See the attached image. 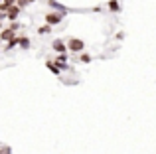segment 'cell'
Here are the masks:
<instances>
[{
  "label": "cell",
  "mask_w": 156,
  "mask_h": 154,
  "mask_svg": "<svg viewBox=\"0 0 156 154\" xmlns=\"http://www.w3.org/2000/svg\"><path fill=\"white\" fill-rule=\"evenodd\" d=\"M63 16L65 14H61V12H48V14L46 16H44V20H46V24H48V26H59V24L61 22H63Z\"/></svg>",
  "instance_id": "6da1fadb"
},
{
  "label": "cell",
  "mask_w": 156,
  "mask_h": 154,
  "mask_svg": "<svg viewBox=\"0 0 156 154\" xmlns=\"http://www.w3.org/2000/svg\"><path fill=\"white\" fill-rule=\"evenodd\" d=\"M85 50V42L79 38H69L67 40V51H73V54H79V51Z\"/></svg>",
  "instance_id": "7a4b0ae2"
},
{
  "label": "cell",
  "mask_w": 156,
  "mask_h": 154,
  "mask_svg": "<svg viewBox=\"0 0 156 154\" xmlns=\"http://www.w3.org/2000/svg\"><path fill=\"white\" fill-rule=\"evenodd\" d=\"M51 50H53V51H57V55H59V54H67V44H65L63 40L55 38V40L51 42Z\"/></svg>",
  "instance_id": "3957f363"
},
{
  "label": "cell",
  "mask_w": 156,
  "mask_h": 154,
  "mask_svg": "<svg viewBox=\"0 0 156 154\" xmlns=\"http://www.w3.org/2000/svg\"><path fill=\"white\" fill-rule=\"evenodd\" d=\"M16 36H18V34H16V32H12L10 28H4V30L0 32V42H6V44H8L10 40H14Z\"/></svg>",
  "instance_id": "277c9868"
},
{
  "label": "cell",
  "mask_w": 156,
  "mask_h": 154,
  "mask_svg": "<svg viewBox=\"0 0 156 154\" xmlns=\"http://www.w3.org/2000/svg\"><path fill=\"white\" fill-rule=\"evenodd\" d=\"M48 4L53 8V12H61V14H67V12H69V8H65L63 4H59L57 0H48Z\"/></svg>",
  "instance_id": "5b68a950"
},
{
  "label": "cell",
  "mask_w": 156,
  "mask_h": 154,
  "mask_svg": "<svg viewBox=\"0 0 156 154\" xmlns=\"http://www.w3.org/2000/svg\"><path fill=\"white\" fill-rule=\"evenodd\" d=\"M20 12H22V10H20L18 6H12L10 10L6 12V20H10V22H16V20H18V16H20Z\"/></svg>",
  "instance_id": "8992f818"
},
{
  "label": "cell",
  "mask_w": 156,
  "mask_h": 154,
  "mask_svg": "<svg viewBox=\"0 0 156 154\" xmlns=\"http://www.w3.org/2000/svg\"><path fill=\"white\" fill-rule=\"evenodd\" d=\"M18 46H20V50H30V46H32L30 38L28 36H18Z\"/></svg>",
  "instance_id": "52a82bcc"
},
{
  "label": "cell",
  "mask_w": 156,
  "mask_h": 154,
  "mask_svg": "<svg viewBox=\"0 0 156 154\" xmlns=\"http://www.w3.org/2000/svg\"><path fill=\"white\" fill-rule=\"evenodd\" d=\"M12 6H16V0H2V2H0V12H2V14H6Z\"/></svg>",
  "instance_id": "ba28073f"
},
{
  "label": "cell",
  "mask_w": 156,
  "mask_h": 154,
  "mask_svg": "<svg viewBox=\"0 0 156 154\" xmlns=\"http://www.w3.org/2000/svg\"><path fill=\"white\" fill-rule=\"evenodd\" d=\"M107 8H109L113 14H119V12H121V4H119V0H109V2H107Z\"/></svg>",
  "instance_id": "9c48e42d"
},
{
  "label": "cell",
  "mask_w": 156,
  "mask_h": 154,
  "mask_svg": "<svg viewBox=\"0 0 156 154\" xmlns=\"http://www.w3.org/2000/svg\"><path fill=\"white\" fill-rule=\"evenodd\" d=\"M46 67L51 71L53 75H59V73H61V71H59V67L55 65V61H53V59H48V61H46Z\"/></svg>",
  "instance_id": "30bf717a"
},
{
  "label": "cell",
  "mask_w": 156,
  "mask_h": 154,
  "mask_svg": "<svg viewBox=\"0 0 156 154\" xmlns=\"http://www.w3.org/2000/svg\"><path fill=\"white\" fill-rule=\"evenodd\" d=\"M16 46H18V36H16L14 40H10V42L6 44V47H4V51H10L12 47H16Z\"/></svg>",
  "instance_id": "8fae6325"
},
{
  "label": "cell",
  "mask_w": 156,
  "mask_h": 154,
  "mask_svg": "<svg viewBox=\"0 0 156 154\" xmlns=\"http://www.w3.org/2000/svg\"><path fill=\"white\" fill-rule=\"evenodd\" d=\"M50 32H51V26H48V24H46V26H40V28H38V34H40V36L50 34Z\"/></svg>",
  "instance_id": "7c38bea8"
},
{
  "label": "cell",
  "mask_w": 156,
  "mask_h": 154,
  "mask_svg": "<svg viewBox=\"0 0 156 154\" xmlns=\"http://www.w3.org/2000/svg\"><path fill=\"white\" fill-rule=\"evenodd\" d=\"M53 61H55V63H67V54H59Z\"/></svg>",
  "instance_id": "4fadbf2b"
},
{
  "label": "cell",
  "mask_w": 156,
  "mask_h": 154,
  "mask_svg": "<svg viewBox=\"0 0 156 154\" xmlns=\"http://www.w3.org/2000/svg\"><path fill=\"white\" fill-rule=\"evenodd\" d=\"M28 4H30L28 0H16V6H18L20 10H24V8H28Z\"/></svg>",
  "instance_id": "5bb4252c"
},
{
  "label": "cell",
  "mask_w": 156,
  "mask_h": 154,
  "mask_svg": "<svg viewBox=\"0 0 156 154\" xmlns=\"http://www.w3.org/2000/svg\"><path fill=\"white\" fill-rule=\"evenodd\" d=\"M8 28H10L12 32H18L20 28H22V24H20V22H12V24H10V26H8Z\"/></svg>",
  "instance_id": "9a60e30c"
},
{
  "label": "cell",
  "mask_w": 156,
  "mask_h": 154,
  "mask_svg": "<svg viewBox=\"0 0 156 154\" xmlns=\"http://www.w3.org/2000/svg\"><path fill=\"white\" fill-rule=\"evenodd\" d=\"M79 59H81L83 63H89V61H91V55H89V54H81V55H79Z\"/></svg>",
  "instance_id": "2e32d148"
},
{
  "label": "cell",
  "mask_w": 156,
  "mask_h": 154,
  "mask_svg": "<svg viewBox=\"0 0 156 154\" xmlns=\"http://www.w3.org/2000/svg\"><path fill=\"white\" fill-rule=\"evenodd\" d=\"M0 154H12V148L10 146H2L0 148Z\"/></svg>",
  "instance_id": "e0dca14e"
},
{
  "label": "cell",
  "mask_w": 156,
  "mask_h": 154,
  "mask_svg": "<svg viewBox=\"0 0 156 154\" xmlns=\"http://www.w3.org/2000/svg\"><path fill=\"white\" fill-rule=\"evenodd\" d=\"M0 20H6V14H2V12H0Z\"/></svg>",
  "instance_id": "ac0fdd59"
},
{
  "label": "cell",
  "mask_w": 156,
  "mask_h": 154,
  "mask_svg": "<svg viewBox=\"0 0 156 154\" xmlns=\"http://www.w3.org/2000/svg\"><path fill=\"white\" fill-rule=\"evenodd\" d=\"M28 2H30V4H32V2H36V0H28Z\"/></svg>",
  "instance_id": "d6986e66"
},
{
  "label": "cell",
  "mask_w": 156,
  "mask_h": 154,
  "mask_svg": "<svg viewBox=\"0 0 156 154\" xmlns=\"http://www.w3.org/2000/svg\"><path fill=\"white\" fill-rule=\"evenodd\" d=\"M0 2H2V0H0Z\"/></svg>",
  "instance_id": "ffe728a7"
}]
</instances>
